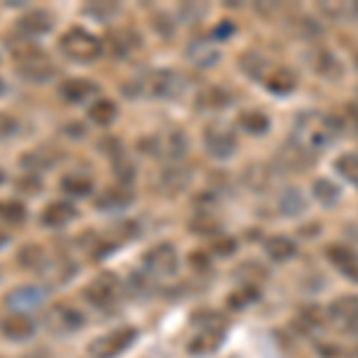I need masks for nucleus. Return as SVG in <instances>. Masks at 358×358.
Here are the masks:
<instances>
[{"label": "nucleus", "mask_w": 358, "mask_h": 358, "mask_svg": "<svg viewBox=\"0 0 358 358\" xmlns=\"http://www.w3.org/2000/svg\"><path fill=\"white\" fill-rule=\"evenodd\" d=\"M337 136H339L337 120L330 117V115L303 113L294 122V143H299L308 153L327 148Z\"/></svg>", "instance_id": "obj_1"}, {"label": "nucleus", "mask_w": 358, "mask_h": 358, "mask_svg": "<svg viewBox=\"0 0 358 358\" xmlns=\"http://www.w3.org/2000/svg\"><path fill=\"white\" fill-rule=\"evenodd\" d=\"M241 69H246V74H251L256 82H261L265 89L273 91V94H292L296 89V77L289 67L282 65H270L265 57L261 55H241Z\"/></svg>", "instance_id": "obj_2"}, {"label": "nucleus", "mask_w": 358, "mask_h": 358, "mask_svg": "<svg viewBox=\"0 0 358 358\" xmlns=\"http://www.w3.org/2000/svg\"><path fill=\"white\" fill-rule=\"evenodd\" d=\"M124 91L136 98H179L187 91V79L175 69H155L146 77L134 79V84Z\"/></svg>", "instance_id": "obj_3"}, {"label": "nucleus", "mask_w": 358, "mask_h": 358, "mask_svg": "<svg viewBox=\"0 0 358 358\" xmlns=\"http://www.w3.org/2000/svg\"><path fill=\"white\" fill-rule=\"evenodd\" d=\"M8 45L17 65V72H20L27 82H45V79L53 77L55 69L50 65L48 55H45L34 41H15Z\"/></svg>", "instance_id": "obj_4"}, {"label": "nucleus", "mask_w": 358, "mask_h": 358, "mask_svg": "<svg viewBox=\"0 0 358 358\" xmlns=\"http://www.w3.org/2000/svg\"><path fill=\"white\" fill-rule=\"evenodd\" d=\"M138 148H141L146 155L158 160H175L182 158L189 148V138L184 131L179 129H165V131H155V134H148L138 141Z\"/></svg>", "instance_id": "obj_5"}, {"label": "nucleus", "mask_w": 358, "mask_h": 358, "mask_svg": "<svg viewBox=\"0 0 358 358\" xmlns=\"http://www.w3.org/2000/svg\"><path fill=\"white\" fill-rule=\"evenodd\" d=\"M60 48H62V53L74 62H94L103 53L101 38L82 27H72L69 31L62 34Z\"/></svg>", "instance_id": "obj_6"}, {"label": "nucleus", "mask_w": 358, "mask_h": 358, "mask_svg": "<svg viewBox=\"0 0 358 358\" xmlns=\"http://www.w3.org/2000/svg\"><path fill=\"white\" fill-rule=\"evenodd\" d=\"M136 339V327H117V330L103 334L89 344V354L94 358H115L129 349Z\"/></svg>", "instance_id": "obj_7"}, {"label": "nucleus", "mask_w": 358, "mask_h": 358, "mask_svg": "<svg viewBox=\"0 0 358 358\" xmlns=\"http://www.w3.org/2000/svg\"><path fill=\"white\" fill-rule=\"evenodd\" d=\"M120 294H122V285H120L117 275L103 273L96 280H91L84 289V299L89 303H94L96 308H110L117 303Z\"/></svg>", "instance_id": "obj_8"}, {"label": "nucleus", "mask_w": 358, "mask_h": 358, "mask_svg": "<svg viewBox=\"0 0 358 358\" xmlns=\"http://www.w3.org/2000/svg\"><path fill=\"white\" fill-rule=\"evenodd\" d=\"M203 146L213 158H232L236 153V136L224 124H208L203 129Z\"/></svg>", "instance_id": "obj_9"}, {"label": "nucleus", "mask_w": 358, "mask_h": 358, "mask_svg": "<svg viewBox=\"0 0 358 358\" xmlns=\"http://www.w3.org/2000/svg\"><path fill=\"white\" fill-rule=\"evenodd\" d=\"M143 265L151 275L172 277L179 268V256L172 244H155L151 251L143 256Z\"/></svg>", "instance_id": "obj_10"}, {"label": "nucleus", "mask_w": 358, "mask_h": 358, "mask_svg": "<svg viewBox=\"0 0 358 358\" xmlns=\"http://www.w3.org/2000/svg\"><path fill=\"white\" fill-rule=\"evenodd\" d=\"M327 317L332 325H337L339 330H351L358 325V296L356 294H346L339 296L327 306Z\"/></svg>", "instance_id": "obj_11"}, {"label": "nucleus", "mask_w": 358, "mask_h": 358, "mask_svg": "<svg viewBox=\"0 0 358 358\" xmlns=\"http://www.w3.org/2000/svg\"><path fill=\"white\" fill-rule=\"evenodd\" d=\"M45 325H48L50 332H57V334L74 332L84 325V315L79 313L77 308H72V306L57 303L53 308H48V313H45Z\"/></svg>", "instance_id": "obj_12"}, {"label": "nucleus", "mask_w": 358, "mask_h": 358, "mask_svg": "<svg viewBox=\"0 0 358 358\" xmlns=\"http://www.w3.org/2000/svg\"><path fill=\"white\" fill-rule=\"evenodd\" d=\"M43 299H45V292L41 287L24 285L5 294V306L13 308V313H27V310L38 308V306L43 303Z\"/></svg>", "instance_id": "obj_13"}, {"label": "nucleus", "mask_w": 358, "mask_h": 358, "mask_svg": "<svg viewBox=\"0 0 358 358\" xmlns=\"http://www.w3.org/2000/svg\"><path fill=\"white\" fill-rule=\"evenodd\" d=\"M327 261L342 273L346 280L358 282V251L346 244H330L327 246Z\"/></svg>", "instance_id": "obj_14"}, {"label": "nucleus", "mask_w": 358, "mask_h": 358, "mask_svg": "<svg viewBox=\"0 0 358 358\" xmlns=\"http://www.w3.org/2000/svg\"><path fill=\"white\" fill-rule=\"evenodd\" d=\"M0 332L10 339H27L34 334V320L27 313H10L0 320Z\"/></svg>", "instance_id": "obj_15"}, {"label": "nucleus", "mask_w": 358, "mask_h": 358, "mask_svg": "<svg viewBox=\"0 0 358 358\" xmlns=\"http://www.w3.org/2000/svg\"><path fill=\"white\" fill-rule=\"evenodd\" d=\"M94 94H98V86L84 77H74L60 84V96L67 103H84L86 98H91Z\"/></svg>", "instance_id": "obj_16"}, {"label": "nucleus", "mask_w": 358, "mask_h": 358, "mask_svg": "<svg viewBox=\"0 0 358 358\" xmlns=\"http://www.w3.org/2000/svg\"><path fill=\"white\" fill-rule=\"evenodd\" d=\"M222 337H224V332H217V330H199L189 339V354H194V356L213 354V351H217V346L222 344Z\"/></svg>", "instance_id": "obj_17"}, {"label": "nucleus", "mask_w": 358, "mask_h": 358, "mask_svg": "<svg viewBox=\"0 0 358 358\" xmlns=\"http://www.w3.org/2000/svg\"><path fill=\"white\" fill-rule=\"evenodd\" d=\"M20 29L29 36H41V34H48L53 29V17L45 10H31L20 20Z\"/></svg>", "instance_id": "obj_18"}, {"label": "nucleus", "mask_w": 358, "mask_h": 358, "mask_svg": "<svg viewBox=\"0 0 358 358\" xmlns=\"http://www.w3.org/2000/svg\"><path fill=\"white\" fill-rule=\"evenodd\" d=\"M187 55L196 67H210L220 60V50L213 41H194L187 48Z\"/></svg>", "instance_id": "obj_19"}, {"label": "nucleus", "mask_w": 358, "mask_h": 358, "mask_svg": "<svg viewBox=\"0 0 358 358\" xmlns=\"http://www.w3.org/2000/svg\"><path fill=\"white\" fill-rule=\"evenodd\" d=\"M74 215H77V210H74L72 203H67V201H53V203L45 206L41 220L43 224H48V227H62V224H67Z\"/></svg>", "instance_id": "obj_20"}, {"label": "nucleus", "mask_w": 358, "mask_h": 358, "mask_svg": "<svg viewBox=\"0 0 358 358\" xmlns=\"http://www.w3.org/2000/svg\"><path fill=\"white\" fill-rule=\"evenodd\" d=\"M89 117L94 124L108 127L117 117V106H115V101H110V98H96L89 106Z\"/></svg>", "instance_id": "obj_21"}, {"label": "nucleus", "mask_w": 358, "mask_h": 358, "mask_svg": "<svg viewBox=\"0 0 358 358\" xmlns=\"http://www.w3.org/2000/svg\"><path fill=\"white\" fill-rule=\"evenodd\" d=\"M62 192L69 194V196H77V199H84L94 192V179L82 175V172H72V175H65L60 182Z\"/></svg>", "instance_id": "obj_22"}, {"label": "nucleus", "mask_w": 358, "mask_h": 358, "mask_svg": "<svg viewBox=\"0 0 358 358\" xmlns=\"http://www.w3.org/2000/svg\"><path fill=\"white\" fill-rule=\"evenodd\" d=\"M265 253H268L273 261L285 263L296 256V244H294L292 239H287V236H270V239L265 241Z\"/></svg>", "instance_id": "obj_23"}, {"label": "nucleus", "mask_w": 358, "mask_h": 358, "mask_svg": "<svg viewBox=\"0 0 358 358\" xmlns=\"http://www.w3.org/2000/svg\"><path fill=\"white\" fill-rule=\"evenodd\" d=\"M127 203H131V192L120 189V187L108 189V192H103L96 199V206L101 208V210H120V208H124Z\"/></svg>", "instance_id": "obj_24"}, {"label": "nucleus", "mask_w": 358, "mask_h": 358, "mask_svg": "<svg viewBox=\"0 0 358 358\" xmlns=\"http://www.w3.org/2000/svg\"><path fill=\"white\" fill-rule=\"evenodd\" d=\"M236 124H239L246 134H263V131H268L270 120H268V115L261 113V110H246V113L239 115Z\"/></svg>", "instance_id": "obj_25"}, {"label": "nucleus", "mask_w": 358, "mask_h": 358, "mask_svg": "<svg viewBox=\"0 0 358 358\" xmlns=\"http://www.w3.org/2000/svg\"><path fill=\"white\" fill-rule=\"evenodd\" d=\"M187 184H189V172L182 170V167H167L163 175H160V187L170 194L182 192Z\"/></svg>", "instance_id": "obj_26"}, {"label": "nucleus", "mask_w": 358, "mask_h": 358, "mask_svg": "<svg viewBox=\"0 0 358 358\" xmlns=\"http://www.w3.org/2000/svg\"><path fill=\"white\" fill-rule=\"evenodd\" d=\"M48 261L50 258L45 256V251L41 246H24L20 251V263L29 270H36V273H43Z\"/></svg>", "instance_id": "obj_27"}, {"label": "nucleus", "mask_w": 358, "mask_h": 358, "mask_svg": "<svg viewBox=\"0 0 358 358\" xmlns=\"http://www.w3.org/2000/svg\"><path fill=\"white\" fill-rule=\"evenodd\" d=\"M258 289L256 287H251V285H244V287H239V289H234L232 294H229V299H227V306L232 310H244L248 308L251 303H256L258 301Z\"/></svg>", "instance_id": "obj_28"}, {"label": "nucleus", "mask_w": 358, "mask_h": 358, "mask_svg": "<svg viewBox=\"0 0 358 358\" xmlns=\"http://www.w3.org/2000/svg\"><path fill=\"white\" fill-rule=\"evenodd\" d=\"M192 322L199 330H217V332H224V325H227V320L217 310H199V313H194Z\"/></svg>", "instance_id": "obj_29"}, {"label": "nucleus", "mask_w": 358, "mask_h": 358, "mask_svg": "<svg viewBox=\"0 0 358 358\" xmlns=\"http://www.w3.org/2000/svg\"><path fill=\"white\" fill-rule=\"evenodd\" d=\"M138 45H141V41H138V36L134 31H129V29H122V31L113 34V48L117 55H131Z\"/></svg>", "instance_id": "obj_30"}, {"label": "nucleus", "mask_w": 358, "mask_h": 358, "mask_svg": "<svg viewBox=\"0 0 358 358\" xmlns=\"http://www.w3.org/2000/svg\"><path fill=\"white\" fill-rule=\"evenodd\" d=\"M0 217L5 222H13V224H20L27 220V206L22 201H15V199H8V201H0Z\"/></svg>", "instance_id": "obj_31"}, {"label": "nucleus", "mask_w": 358, "mask_h": 358, "mask_svg": "<svg viewBox=\"0 0 358 358\" xmlns=\"http://www.w3.org/2000/svg\"><path fill=\"white\" fill-rule=\"evenodd\" d=\"M334 167H337V172L346 179V182L358 184V155L356 153L339 155L337 163H334Z\"/></svg>", "instance_id": "obj_32"}, {"label": "nucleus", "mask_w": 358, "mask_h": 358, "mask_svg": "<svg viewBox=\"0 0 358 358\" xmlns=\"http://www.w3.org/2000/svg\"><path fill=\"white\" fill-rule=\"evenodd\" d=\"M199 106H203V108H224V106H229V96H227V91H224V89L213 86V89H206L203 94H201Z\"/></svg>", "instance_id": "obj_33"}, {"label": "nucleus", "mask_w": 358, "mask_h": 358, "mask_svg": "<svg viewBox=\"0 0 358 358\" xmlns=\"http://www.w3.org/2000/svg\"><path fill=\"white\" fill-rule=\"evenodd\" d=\"M313 189H315V199L320 201V203L332 206L339 201V189L334 187L330 179H317V182L313 184Z\"/></svg>", "instance_id": "obj_34"}, {"label": "nucleus", "mask_w": 358, "mask_h": 358, "mask_svg": "<svg viewBox=\"0 0 358 358\" xmlns=\"http://www.w3.org/2000/svg\"><path fill=\"white\" fill-rule=\"evenodd\" d=\"M280 210L285 213V215H296V213L303 210V199L301 194L296 192V189H289V192L282 194L280 199Z\"/></svg>", "instance_id": "obj_35"}, {"label": "nucleus", "mask_w": 358, "mask_h": 358, "mask_svg": "<svg viewBox=\"0 0 358 358\" xmlns=\"http://www.w3.org/2000/svg\"><path fill=\"white\" fill-rule=\"evenodd\" d=\"M322 10H325L327 15L337 17V20H351V17L358 15V8L351 3H342V5H322Z\"/></svg>", "instance_id": "obj_36"}, {"label": "nucleus", "mask_w": 358, "mask_h": 358, "mask_svg": "<svg viewBox=\"0 0 358 358\" xmlns=\"http://www.w3.org/2000/svg\"><path fill=\"white\" fill-rule=\"evenodd\" d=\"M17 131V120L8 113H0V141Z\"/></svg>", "instance_id": "obj_37"}, {"label": "nucleus", "mask_w": 358, "mask_h": 358, "mask_svg": "<svg viewBox=\"0 0 358 358\" xmlns=\"http://www.w3.org/2000/svg\"><path fill=\"white\" fill-rule=\"evenodd\" d=\"M234 248H236V241L232 239V236H224V239H220L215 244V251L220 253V256H232Z\"/></svg>", "instance_id": "obj_38"}, {"label": "nucleus", "mask_w": 358, "mask_h": 358, "mask_svg": "<svg viewBox=\"0 0 358 358\" xmlns=\"http://www.w3.org/2000/svg\"><path fill=\"white\" fill-rule=\"evenodd\" d=\"M27 358H45V351H36V354H29Z\"/></svg>", "instance_id": "obj_39"}, {"label": "nucleus", "mask_w": 358, "mask_h": 358, "mask_svg": "<svg viewBox=\"0 0 358 358\" xmlns=\"http://www.w3.org/2000/svg\"><path fill=\"white\" fill-rule=\"evenodd\" d=\"M5 182V175H3V170H0V184H3Z\"/></svg>", "instance_id": "obj_40"}, {"label": "nucleus", "mask_w": 358, "mask_h": 358, "mask_svg": "<svg viewBox=\"0 0 358 358\" xmlns=\"http://www.w3.org/2000/svg\"><path fill=\"white\" fill-rule=\"evenodd\" d=\"M0 91H3V82H0Z\"/></svg>", "instance_id": "obj_41"}]
</instances>
